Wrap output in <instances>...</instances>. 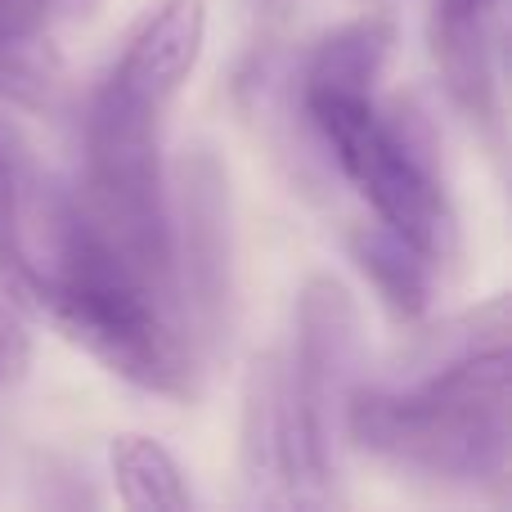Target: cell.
Returning a JSON list of instances; mask_svg holds the SVG:
<instances>
[{
	"label": "cell",
	"instance_id": "12",
	"mask_svg": "<svg viewBox=\"0 0 512 512\" xmlns=\"http://www.w3.org/2000/svg\"><path fill=\"white\" fill-rule=\"evenodd\" d=\"M36 171L18 140L0 126V283L27 310V279H32V252H27V221L36 203Z\"/></svg>",
	"mask_w": 512,
	"mask_h": 512
},
{
	"label": "cell",
	"instance_id": "1",
	"mask_svg": "<svg viewBox=\"0 0 512 512\" xmlns=\"http://www.w3.org/2000/svg\"><path fill=\"white\" fill-rule=\"evenodd\" d=\"M207 41V0H162L126 36L117 63L86 108V212L171 301L176 248L162 176V131L171 99L198 68ZM185 319V315H180Z\"/></svg>",
	"mask_w": 512,
	"mask_h": 512
},
{
	"label": "cell",
	"instance_id": "3",
	"mask_svg": "<svg viewBox=\"0 0 512 512\" xmlns=\"http://www.w3.org/2000/svg\"><path fill=\"white\" fill-rule=\"evenodd\" d=\"M391 45L396 23L387 14L342 23L310 50L297 99L382 230L400 234L432 265H445L459 248V216L432 162V144L418 122L378 108V77Z\"/></svg>",
	"mask_w": 512,
	"mask_h": 512
},
{
	"label": "cell",
	"instance_id": "7",
	"mask_svg": "<svg viewBox=\"0 0 512 512\" xmlns=\"http://www.w3.org/2000/svg\"><path fill=\"white\" fill-rule=\"evenodd\" d=\"M427 50L463 117L490 144L504 140V0H432Z\"/></svg>",
	"mask_w": 512,
	"mask_h": 512
},
{
	"label": "cell",
	"instance_id": "6",
	"mask_svg": "<svg viewBox=\"0 0 512 512\" xmlns=\"http://www.w3.org/2000/svg\"><path fill=\"white\" fill-rule=\"evenodd\" d=\"M180 185V225L171 221V248H176V297L185 328L194 342L216 346L230 324V194L225 171L212 149H198L185 162Z\"/></svg>",
	"mask_w": 512,
	"mask_h": 512
},
{
	"label": "cell",
	"instance_id": "2",
	"mask_svg": "<svg viewBox=\"0 0 512 512\" xmlns=\"http://www.w3.org/2000/svg\"><path fill=\"white\" fill-rule=\"evenodd\" d=\"M27 310L63 328L108 373L153 396H194V337L180 306L63 189L36 185Z\"/></svg>",
	"mask_w": 512,
	"mask_h": 512
},
{
	"label": "cell",
	"instance_id": "8",
	"mask_svg": "<svg viewBox=\"0 0 512 512\" xmlns=\"http://www.w3.org/2000/svg\"><path fill=\"white\" fill-rule=\"evenodd\" d=\"M239 468L256 508H306L297 454H292L288 418H283V396H279V351L256 355L248 382H243Z\"/></svg>",
	"mask_w": 512,
	"mask_h": 512
},
{
	"label": "cell",
	"instance_id": "10",
	"mask_svg": "<svg viewBox=\"0 0 512 512\" xmlns=\"http://www.w3.org/2000/svg\"><path fill=\"white\" fill-rule=\"evenodd\" d=\"M351 256L400 319L427 315L436 288V265L418 248H409L400 234L382 230V225H364V230L351 234Z\"/></svg>",
	"mask_w": 512,
	"mask_h": 512
},
{
	"label": "cell",
	"instance_id": "9",
	"mask_svg": "<svg viewBox=\"0 0 512 512\" xmlns=\"http://www.w3.org/2000/svg\"><path fill=\"white\" fill-rule=\"evenodd\" d=\"M45 0H0V99L18 108H54L63 99V54Z\"/></svg>",
	"mask_w": 512,
	"mask_h": 512
},
{
	"label": "cell",
	"instance_id": "11",
	"mask_svg": "<svg viewBox=\"0 0 512 512\" xmlns=\"http://www.w3.org/2000/svg\"><path fill=\"white\" fill-rule=\"evenodd\" d=\"M108 468H113L117 499L135 512H185L194 504L176 454L162 441H153V436H140V432L113 436Z\"/></svg>",
	"mask_w": 512,
	"mask_h": 512
},
{
	"label": "cell",
	"instance_id": "4",
	"mask_svg": "<svg viewBox=\"0 0 512 512\" xmlns=\"http://www.w3.org/2000/svg\"><path fill=\"white\" fill-rule=\"evenodd\" d=\"M364 454L450 486H504L512 459L508 337L418 364L400 387L355 382L342 418Z\"/></svg>",
	"mask_w": 512,
	"mask_h": 512
},
{
	"label": "cell",
	"instance_id": "14",
	"mask_svg": "<svg viewBox=\"0 0 512 512\" xmlns=\"http://www.w3.org/2000/svg\"><path fill=\"white\" fill-rule=\"evenodd\" d=\"M45 5H50L54 18H90L104 0H45Z\"/></svg>",
	"mask_w": 512,
	"mask_h": 512
},
{
	"label": "cell",
	"instance_id": "13",
	"mask_svg": "<svg viewBox=\"0 0 512 512\" xmlns=\"http://www.w3.org/2000/svg\"><path fill=\"white\" fill-rule=\"evenodd\" d=\"M18 315H23L18 301L9 297L5 283H0V387L23 382L27 369H32V337H27V328Z\"/></svg>",
	"mask_w": 512,
	"mask_h": 512
},
{
	"label": "cell",
	"instance_id": "5",
	"mask_svg": "<svg viewBox=\"0 0 512 512\" xmlns=\"http://www.w3.org/2000/svg\"><path fill=\"white\" fill-rule=\"evenodd\" d=\"M360 373V315L351 292L328 274L306 279L297 297L292 346L279 351V396L306 508L337 504V432Z\"/></svg>",
	"mask_w": 512,
	"mask_h": 512
}]
</instances>
